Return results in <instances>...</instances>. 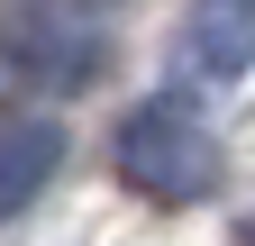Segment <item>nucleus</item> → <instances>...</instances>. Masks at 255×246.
<instances>
[{
	"label": "nucleus",
	"instance_id": "obj_1",
	"mask_svg": "<svg viewBox=\"0 0 255 246\" xmlns=\"http://www.w3.org/2000/svg\"><path fill=\"white\" fill-rule=\"evenodd\" d=\"M119 182L137 201H164V210H191L219 192V137L191 101H146L119 119Z\"/></svg>",
	"mask_w": 255,
	"mask_h": 246
},
{
	"label": "nucleus",
	"instance_id": "obj_3",
	"mask_svg": "<svg viewBox=\"0 0 255 246\" xmlns=\"http://www.w3.org/2000/svg\"><path fill=\"white\" fill-rule=\"evenodd\" d=\"M55 164H64V128H55V119L0 110V219H18V210L55 182Z\"/></svg>",
	"mask_w": 255,
	"mask_h": 246
},
{
	"label": "nucleus",
	"instance_id": "obj_2",
	"mask_svg": "<svg viewBox=\"0 0 255 246\" xmlns=\"http://www.w3.org/2000/svg\"><path fill=\"white\" fill-rule=\"evenodd\" d=\"M182 73L191 82H246L255 73V0H201L182 18Z\"/></svg>",
	"mask_w": 255,
	"mask_h": 246
}]
</instances>
